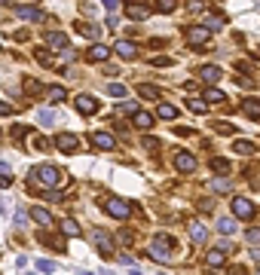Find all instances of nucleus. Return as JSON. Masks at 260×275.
<instances>
[{"mask_svg":"<svg viewBox=\"0 0 260 275\" xmlns=\"http://www.w3.org/2000/svg\"><path fill=\"white\" fill-rule=\"evenodd\" d=\"M135 125H138V129H150V125H153V117H150V113H144V110H138V113H135V119H132Z\"/></svg>","mask_w":260,"mask_h":275,"instance_id":"nucleus-21","label":"nucleus"},{"mask_svg":"<svg viewBox=\"0 0 260 275\" xmlns=\"http://www.w3.org/2000/svg\"><path fill=\"white\" fill-rule=\"evenodd\" d=\"M160 117L162 119H175L178 117V107L175 104H160Z\"/></svg>","mask_w":260,"mask_h":275,"instance_id":"nucleus-29","label":"nucleus"},{"mask_svg":"<svg viewBox=\"0 0 260 275\" xmlns=\"http://www.w3.org/2000/svg\"><path fill=\"white\" fill-rule=\"evenodd\" d=\"M138 95H141V98H150V101H156V98H160V89H156V86H150V83H141V86H138Z\"/></svg>","mask_w":260,"mask_h":275,"instance_id":"nucleus-23","label":"nucleus"},{"mask_svg":"<svg viewBox=\"0 0 260 275\" xmlns=\"http://www.w3.org/2000/svg\"><path fill=\"white\" fill-rule=\"evenodd\" d=\"M233 150L239 153V156H251V153H254V144H251V141H236Z\"/></svg>","mask_w":260,"mask_h":275,"instance_id":"nucleus-25","label":"nucleus"},{"mask_svg":"<svg viewBox=\"0 0 260 275\" xmlns=\"http://www.w3.org/2000/svg\"><path fill=\"white\" fill-rule=\"evenodd\" d=\"M126 16H129V19H147V16H150V9L141 6V3H129V6H126Z\"/></svg>","mask_w":260,"mask_h":275,"instance_id":"nucleus-16","label":"nucleus"},{"mask_svg":"<svg viewBox=\"0 0 260 275\" xmlns=\"http://www.w3.org/2000/svg\"><path fill=\"white\" fill-rule=\"evenodd\" d=\"M156 9H160V13H172L175 3H172V0H160V6H156Z\"/></svg>","mask_w":260,"mask_h":275,"instance_id":"nucleus-36","label":"nucleus"},{"mask_svg":"<svg viewBox=\"0 0 260 275\" xmlns=\"http://www.w3.org/2000/svg\"><path fill=\"white\" fill-rule=\"evenodd\" d=\"M129 275H138V272H129Z\"/></svg>","mask_w":260,"mask_h":275,"instance_id":"nucleus-46","label":"nucleus"},{"mask_svg":"<svg viewBox=\"0 0 260 275\" xmlns=\"http://www.w3.org/2000/svg\"><path fill=\"white\" fill-rule=\"evenodd\" d=\"M89 59H92V61H107L110 59V49H107L104 43H95L92 49H89Z\"/></svg>","mask_w":260,"mask_h":275,"instance_id":"nucleus-14","label":"nucleus"},{"mask_svg":"<svg viewBox=\"0 0 260 275\" xmlns=\"http://www.w3.org/2000/svg\"><path fill=\"white\" fill-rule=\"evenodd\" d=\"M74 104H77V110H80V113H86V117H89V113H95V110H98V101H95L92 95H80V98L74 101Z\"/></svg>","mask_w":260,"mask_h":275,"instance_id":"nucleus-8","label":"nucleus"},{"mask_svg":"<svg viewBox=\"0 0 260 275\" xmlns=\"http://www.w3.org/2000/svg\"><path fill=\"white\" fill-rule=\"evenodd\" d=\"M214 129H218V132H223V135H233V125H230V122H218Z\"/></svg>","mask_w":260,"mask_h":275,"instance_id":"nucleus-37","label":"nucleus"},{"mask_svg":"<svg viewBox=\"0 0 260 275\" xmlns=\"http://www.w3.org/2000/svg\"><path fill=\"white\" fill-rule=\"evenodd\" d=\"M92 147H98V150H114L117 141H114V135H107V132H92Z\"/></svg>","mask_w":260,"mask_h":275,"instance_id":"nucleus-4","label":"nucleus"},{"mask_svg":"<svg viewBox=\"0 0 260 275\" xmlns=\"http://www.w3.org/2000/svg\"><path fill=\"white\" fill-rule=\"evenodd\" d=\"M153 64L156 67H165V64H172V59H153Z\"/></svg>","mask_w":260,"mask_h":275,"instance_id":"nucleus-43","label":"nucleus"},{"mask_svg":"<svg viewBox=\"0 0 260 275\" xmlns=\"http://www.w3.org/2000/svg\"><path fill=\"white\" fill-rule=\"evenodd\" d=\"M211 168L214 171H230V162L227 159H211Z\"/></svg>","mask_w":260,"mask_h":275,"instance_id":"nucleus-32","label":"nucleus"},{"mask_svg":"<svg viewBox=\"0 0 260 275\" xmlns=\"http://www.w3.org/2000/svg\"><path fill=\"white\" fill-rule=\"evenodd\" d=\"M120 110H122V113H138V110H135V101H126V104H120Z\"/></svg>","mask_w":260,"mask_h":275,"instance_id":"nucleus-40","label":"nucleus"},{"mask_svg":"<svg viewBox=\"0 0 260 275\" xmlns=\"http://www.w3.org/2000/svg\"><path fill=\"white\" fill-rule=\"evenodd\" d=\"M46 98L52 101V104H59V101L67 98V89H64V86H49V89H46Z\"/></svg>","mask_w":260,"mask_h":275,"instance_id":"nucleus-17","label":"nucleus"},{"mask_svg":"<svg viewBox=\"0 0 260 275\" xmlns=\"http://www.w3.org/2000/svg\"><path fill=\"white\" fill-rule=\"evenodd\" d=\"M46 46H52V49H64L67 37H64L61 31H52V34H46Z\"/></svg>","mask_w":260,"mask_h":275,"instance_id":"nucleus-15","label":"nucleus"},{"mask_svg":"<svg viewBox=\"0 0 260 275\" xmlns=\"http://www.w3.org/2000/svg\"><path fill=\"white\" fill-rule=\"evenodd\" d=\"M187 107L193 110V113H205V104H202V101H193V98L187 101Z\"/></svg>","mask_w":260,"mask_h":275,"instance_id":"nucleus-34","label":"nucleus"},{"mask_svg":"<svg viewBox=\"0 0 260 275\" xmlns=\"http://www.w3.org/2000/svg\"><path fill=\"white\" fill-rule=\"evenodd\" d=\"M175 168H178V171H193V168H196V159L190 156V153H178V156H175Z\"/></svg>","mask_w":260,"mask_h":275,"instance_id":"nucleus-12","label":"nucleus"},{"mask_svg":"<svg viewBox=\"0 0 260 275\" xmlns=\"http://www.w3.org/2000/svg\"><path fill=\"white\" fill-rule=\"evenodd\" d=\"M223 260H227V254H223V251H208V257H205V263H208L211 269L223 266Z\"/></svg>","mask_w":260,"mask_h":275,"instance_id":"nucleus-22","label":"nucleus"},{"mask_svg":"<svg viewBox=\"0 0 260 275\" xmlns=\"http://www.w3.org/2000/svg\"><path fill=\"white\" fill-rule=\"evenodd\" d=\"M25 92H40V83H37V79H28V83H25Z\"/></svg>","mask_w":260,"mask_h":275,"instance_id":"nucleus-39","label":"nucleus"},{"mask_svg":"<svg viewBox=\"0 0 260 275\" xmlns=\"http://www.w3.org/2000/svg\"><path fill=\"white\" fill-rule=\"evenodd\" d=\"M251 257H254V260L260 263V248H251Z\"/></svg>","mask_w":260,"mask_h":275,"instance_id":"nucleus-44","label":"nucleus"},{"mask_svg":"<svg viewBox=\"0 0 260 275\" xmlns=\"http://www.w3.org/2000/svg\"><path fill=\"white\" fill-rule=\"evenodd\" d=\"M211 187H214V190H230V180H214Z\"/></svg>","mask_w":260,"mask_h":275,"instance_id":"nucleus-41","label":"nucleus"},{"mask_svg":"<svg viewBox=\"0 0 260 275\" xmlns=\"http://www.w3.org/2000/svg\"><path fill=\"white\" fill-rule=\"evenodd\" d=\"M95 242H98V251H101V254H110V251H114V238H110L104 229H95Z\"/></svg>","mask_w":260,"mask_h":275,"instance_id":"nucleus-11","label":"nucleus"},{"mask_svg":"<svg viewBox=\"0 0 260 275\" xmlns=\"http://www.w3.org/2000/svg\"><path fill=\"white\" fill-rule=\"evenodd\" d=\"M218 229H220V233H227V236H233V233H236V220H233V217H220V220H218Z\"/></svg>","mask_w":260,"mask_h":275,"instance_id":"nucleus-26","label":"nucleus"},{"mask_svg":"<svg viewBox=\"0 0 260 275\" xmlns=\"http://www.w3.org/2000/svg\"><path fill=\"white\" fill-rule=\"evenodd\" d=\"M34 180L43 183V187H55V183L61 180V171L55 165H37V168H34Z\"/></svg>","mask_w":260,"mask_h":275,"instance_id":"nucleus-1","label":"nucleus"},{"mask_svg":"<svg viewBox=\"0 0 260 275\" xmlns=\"http://www.w3.org/2000/svg\"><path fill=\"white\" fill-rule=\"evenodd\" d=\"M61 233L77 238V236H80V223H74V220H64V223H61Z\"/></svg>","mask_w":260,"mask_h":275,"instance_id":"nucleus-28","label":"nucleus"},{"mask_svg":"<svg viewBox=\"0 0 260 275\" xmlns=\"http://www.w3.org/2000/svg\"><path fill=\"white\" fill-rule=\"evenodd\" d=\"M144 147H147V150H156V147H160V141H156V138H144Z\"/></svg>","mask_w":260,"mask_h":275,"instance_id":"nucleus-38","label":"nucleus"},{"mask_svg":"<svg viewBox=\"0 0 260 275\" xmlns=\"http://www.w3.org/2000/svg\"><path fill=\"white\" fill-rule=\"evenodd\" d=\"M114 52L120 55V59H126V61H129V59H135V55H138V46H135V43H129V40H120Z\"/></svg>","mask_w":260,"mask_h":275,"instance_id":"nucleus-10","label":"nucleus"},{"mask_svg":"<svg viewBox=\"0 0 260 275\" xmlns=\"http://www.w3.org/2000/svg\"><path fill=\"white\" fill-rule=\"evenodd\" d=\"M242 107H245V113H248L251 119H257V117H260V101H257V98H248Z\"/></svg>","mask_w":260,"mask_h":275,"instance_id":"nucleus-24","label":"nucleus"},{"mask_svg":"<svg viewBox=\"0 0 260 275\" xmlns=\"http://www.w3.org/2000/svg\"><path fill=\"white\" fill-rule=\"evenodd\" d=\"M37 119L49 125V122H55V113H52V110H40V113H37Z\"/></svg>","mask_w":260,"mask_h":275,"instance_id":"nucleus-33","label":"nucleus"},{"mask_svg":"<svg viewBox=\"0 0 260 275\" xmlns=\"http://www.w3.org/2000/svg\"><path fill=\"white\" fill-rule=\"evenodd\" d=\"M37 269L46 272V275H52V272H55V263H52V260H37Z\"/></svg>","mask_w":260,"mask_h":275,"instance_id":"nucleus-31","label":"nucleus"},{"mask_svg":"<svg viewBox=\"0 0 260 275\" xmlns=\"http://www.w3.org/2000/svg\"><path fill=\"white\" fill-rule=\"evenodd\" d=\"M199 77L205 79V83H218V79L223 77V71H220L218 64H202V67H199Z\"/></svg>","mask_w":260,"mask_h":275,"instance_id":"nucleus-7","label":"nucleus"},{"mask_svg":"<svg viewBox=\"0 0 260 275\" xmlns=\"http://www.w3.org/2000/svg\"><path fill=\"white\" fill-rule=\"evenodd\" d=\"M16 16H19V19H34V21H40V19H43V9H37V6H16Z\"/></svg>","mask_w":260,"mask_h":275,"instance_id":"nucleus-13","label":"nucleus"},{"mask_svg":"<svg viewBox=\"0 0 260 275\" xmlns=\"http://www.w3.org/2000/svg\"><path fill=\"white\" fill-rule=\"evenodd\" d=\"M107 92H110L114 98H122V95H126V86H122V83H110V86H107Z\"/></svg>","mask_w":260,"mask_h":275,"instance_id":"nucleus-30","label":"nucleus"},{"mask_svg":"<svg viewBox=\"0 0 260 275\" xmlns=\"http://www.w3.org/2000/svg\"><path fill=\"white\" fill-rule=\"evenodd\" d=\"M31 217H34L40 226H49V223H52V214H49L46 208H31Z\"/></svg>","mask_w":260,"mask_h":275,"instance_id":"nucleus-19","label":"nucleus"},{"mask_svg":"<svg viewBox=\"0 0 260 275\" xmlns=\"http://www.w3.org/2000/svg\"><path fill=\"white\" fill-rule=\"evenodd\" d=\"M77 31H80L83 37H89V40H95V43H98V34H101L98 25H86V21H80V25H77Z\"/></svg>","mask_w":260,"mask_h":275,"instance_id":"nucleus-18","label":"nucleus"},{"mask_svg":"<svg viewBox=\"0 0 260 275\" xmlns=\"http://www.w3.org/2000/svg\"><path fill=\"white\" fill-rule=\"evenodd\" d=\"M104 208L110 217H117V220H126V217L132 214V205L126 199H104Z\"/></svg>","mask_w":260,"mask_h":275,"instance_id":"nucleus-3","label":"nucleus"},{"mask_svg":"<svg viewBox=\"0 0 260 275\" xmlns=\"http://www.w3.org/2000/svg\"><path fill=\"white\" fill-rule=\"evenodd\" d=\"M165 245H172V238H168V236H160L150 248H147V254H150L156 263H168V257H172V248H165Z\"/></svg>","mask_w":260,"mask_h":275,"instance_id":"nucleus-2","label":"nucleus"},{"mask_svg":"<svg viewBox=\"0 0 260 275\" xmlns=\"http://www.w3.org/2000/svg\"><path fill=\"white\" fill-rule=\"evenodd\" d=\"M190 238H193V242H205V238H208V229L202 226V223H190Z\"/></svg>","mask_w":260,"mask_h":275,"instance_id":"nucleus-20","label":"nucleus"},{"mask_svg":"<svg viewBox=\"0 0 260 275\" xmlns=\"http://www.w3.org/2000/svg\"><path fill=\"white\" fill-rule=\"evenodd\" d=\"M6 113H9V107H6V104H0V117H6Z\"/></svg>","mask_w":260,"mask_h":275,"instance_id":"nucleus-45","label":"nucleus"},{"mask_svg":"<svg viewBox=\"0 0 260 275\" xmlns=\"http://www.w3.org/2000/svg\"><path fill=\"white\" fill-rule=\"evenodd\" d=\"M55 147H59L61 153H74L77 147H80V141H77L74 135H67V132H64V135H59V138H55Z\"/></svg>","mask_w":260,"mask_h":275,"instance_id":"nucleus-5","label":"nucleus"},{"mask_svg":"<svg viewBox=\"0 0 260 275\" xmlns=\"http://www.w3.org/2000/svg\"><path fill=\"white\" fill-rule=\"evenodd\" d=\"M248 242H260V229H248Z\"/></svg>","mask_w":260,"mask_h":275,"instance_id":"nucleus-42","label":"nucleus"},{"mask_svg":"<svg viewBox=\"0 0 260 275\" xmlns=\"http://www.w3.org/2000/svg\"><path fill=\"white\" fill-rule=\"evenodd\" d=\"M205 101H211V104H223V101H227V95H223L220 89H208V92H205Z\"/></svg>","mask_w":260,"mask_h":275,"instance_id":"nucleus-27","label":"nucleus"},{"mask_svg":"<svg viewBox=\"0 0 260 275\" xmlns=\"http://www.w3.org/2000/svg\"><path fill=\"white\" fill-rule=\"evenodd\" d=\"M135 242V236L129 233V229H122V233H120V245H132Z\"/></svg>","mask_w":260,"mask_h":275,"instance_id":"nucleus-35","label":"nucleus"},{"mask_svg":"<svg viewBox=\"0 0 260 275\" xmlns=\"http://www.w3.org/2000/svg\"><path fill=\"white\" fill-rule=\"evenodd\" d=\"M254 211H257V208H254L248 199H242V196L233 199V214H236V217H254Z\"/></svg>","mask_w":260,"mask_h":275,"instance_id":"nucleus-6","label":"nucleus"},{"mask_svg":"<svg viewBox=\"0 0 260 275\" xmlns=\"http://www.w3.org/2000/svg\"><path fill=\"white\" fill-rule=\"evenodd\" d=\"M208 37H211V31H208L205 25H196V28H190V43H193V46L208 43Z\"/></svg>","mask_w":260,"mask_h":275,"instance_id":"nucleus-9","label":"nucleus"}]
</instances>
